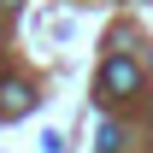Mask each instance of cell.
I'll use <instances>...</instances> for the list:
<instances>
[{"label": "cell", "mask_w": 153, "mask_h": 153, "mask_svg": "<svg viewBox=\"0 0 153 153\" xmlns=\"http://www.w3.org/2000/svg\"><path fill=\"white\" fill-rule=\"evenodd\" d=\"M118 141H124L118 124H100V141H94V147H100V153H118Z\"/></svg>", "instance_id": "3957f363"}, {"label": "cell", "mask_w": 153, "mask_h": 153, "mask_svg": "<svg viewBox=\"0 0 153 153\" xmlns=\"http://www.w3.org/2000/svg\"><path fill=\"white\" fill-rule=\"evenodd\" d=\"M135 88H141V71H135V59L112 53L106 65H100V94H106V100H124V94H135Z\"/></svg>", "instance_id": "6da1fadb"}, {"label": "cell", "mask_w": 153, "mask_h": 153, "mask_svg": "<svg viewBox=\"0 0 153 153\" xmlns=\"http://www.w3.org/2000/svg\"><path fill=\"white\" fill-rule=\"evenodd\" d=\"M30 106H36V94L24 82H0V118H24Z\"/></svg>", "instance_id": "7a4b0ae2"}]
</instances>
